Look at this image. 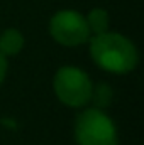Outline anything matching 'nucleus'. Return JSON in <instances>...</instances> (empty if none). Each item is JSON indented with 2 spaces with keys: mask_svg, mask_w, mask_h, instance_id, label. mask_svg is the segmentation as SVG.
<instances>
[{
  "mask_svg": "<svg viewBox=\"0 0 144 145\" xmlns=\"http://www.w3.org/2000/svg\"><path fill=\"white\" fill-rule=\"evenodd\" d=\"M90 56L98 68L117 74L132 71L139 61L136 46L127 37L115 32H102L93 37Z\"/></svg>",
  "mask_w": 144,
  "mask_h": 145,
  "instance_id": "obj_1",
  "label": "nucleus"
},
{
  "mask_svg": "<svg viewBox=\"0 0 144 145\" xmlns=\"http://www.w3.org/2000/svg\"><path fill=\"white\" fill-rule=\"evenodd\" d=\"M75 138L78 145H117V128L102 110L90 108L78 115Z\"/></svg>",
  "mask_w": 144,
  "mask_h": 145,
  "instance_id": "obj_2",
  "label": "nucleus"
},
{
  "mask_svg": "<svg viewBox=\"0 0 144 145\" xmlns=\"http://www.w3.org/2000/svg\"><path fill=\"white\" fill-rule=\"evenodd\" d=\"M92 81L85 71L73 66H65L58 69L54 76V93L58 100L66 106L78 108L87 105L92 98Z\"/></svg>",
  "mask_w": 144,
  "mask_h": 145,
  "instance_id": "obj_3",
  "label": "nucleus"
},
{
  "mask_svg": "<svg viewBox=\"0 0 144 145\" xmlns=\"http://www.w3.org/2000/svg\"><path fill=\"white\" fill-rule=\"evenodd\" d=\"M49 32L56 42L68 47L80 46L90 37L87 19L75 10H61L54 14L49 22Z\"/></svg>",
  "mask_w": 144,
  "mask_h": 145,
  "instance_id": "obj_4",
  "label": "nucleus"
},
{
  "mask_svg": "<svg viewBox=\"0 0 144 145\" xmlns=\"http://www.w3.org/2000/svg\"><path fill=\"white\" fill-rule=\"evenodd\" d=\"M24 46V37L17 29H7L0 36V54L15 56Z\"/></svg>",
  "mask_w": 144,
  "mask_h": 145,
  "instance_id": "obj_5",
  "label": "nucleus"
},
{
  "mask_svg": "<svg viewBox=\"0 0 144 145\" xmlns=\"http://www.w3.org/2000/svg\"><path fill=\"white\" fill-rule=\"evenodd\" d=\"M87 24H88V29L92 32H95V36L102 34V32H107L108 14L104 8H93L87 17Z\"/></svg>",
  "mask_w": 144,
  "mask_h": 145,
  "instance_id": "obj_6",
  "label": "nucleus"
},
{
  "mask_svg": "<svg viewBox=\"0 0 144 145\" xmlns=\"http://www.w3.org/2000/svg\"><path fill=\"white\" fill-rule=\"evenodd\" d=\"M90 100H93L97 106L105 108V106H108V103L112 100V89L108 88L107 84H98L97 89L92 91V98Z\"/></svg>",
  "mask_w": 144,
  "mask_h": 145,
  "instance_id": "obj_7",
  "label": "nucleus"
},
{
  "mask_svg": "<svg viewBox=\"0 0 144 145\" xmlns=\"http://www.w3.org/2000/svg\"><path fill=\"white\" fill-rule=\"evenodd\" d=\"M5 74H7V61H5V56L0 54V83L3 81Z\"/></svg>",
  "mask_w": 144,
  "mask_h": 145,
  "instance_id": "obj_8",
  "label": "nucleus"
}]
</instances>
